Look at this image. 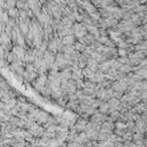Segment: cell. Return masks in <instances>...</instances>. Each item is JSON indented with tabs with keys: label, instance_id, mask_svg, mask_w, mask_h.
I'll return each mask as SVG.
<instances>
[{
	"label": "cell",
	"instance_id": "obj_3",
	"mask_svg": "<svg viewBox=\"0 0 147 147\" xmlns=\"http://www.w3.org/2000/svg\"><path fill=\"white\" fill-rule=\"evenodd\" d=\"M86 124H87V122H86L85 120H79V121H77V123L74 125V128L76 129V131L82 132V131H84V130H85Z\"/></svg>",
	"mask_w": 147,
	"mask_h": 147
},
{
	"label": "cell",
	"instance_id": "obj_2",
	"mask_svg": "<svg viewBox=\"0 0 147 147\" xmlns=\"http://www.w3.org/2000/svg\"><path fill=\"white\" fill-rule=\"evenodd\" d=\"M74 43H75V38H74V36H71V35H67V36H65L63 39H62V44H63L65 46H73Z\"/></svg>",
	"mask_w": 147,
	"mask_h": 147
},
{
	"label": "cell",
	"instance_id": "obj_4",
	"mask_svg": "<svg viewBox=\"0 0 147 147\" xmlns=\"http://www.w3.org/2000/svg\"><path fill=\"white\" fill-rule=\"evenodd\" d=\"M3 54H4V48H3L1 45H0V59L3 57Z\"/></svg>",
	"mask_w": 147,
	"mask_h": 147
},
{
	"label": "cell",
	"instance_id": "obj_1",
	"mask_svg": "<svg viewBox=\"0 0 147 147\" xmlns=\"http://www.w3.org/2000/svg\"><path fill=\"white\" fill-rule=\"evenodd\" d=\"M115 130V124L111 122V121H105L101 127H100V132H105V133H113Z\"/></svg>",
	"mask_w": 147,
	"mask_h": 147
},
{
	"label": "cell",
	"instance_id": "obj_5",
	"mask_svg": "<svg viewBox=\"0 0 147 147\" xmlns=\"http://www.w3.org/2000/svg\"><path fill=\"white\" fill-rule=\"evenodd\" d=\"M1 32H3V25L0 24V35H1Z\"/></svg>",
	"mask_w": 147,
	"mask_h": 147
}]
</instances>
